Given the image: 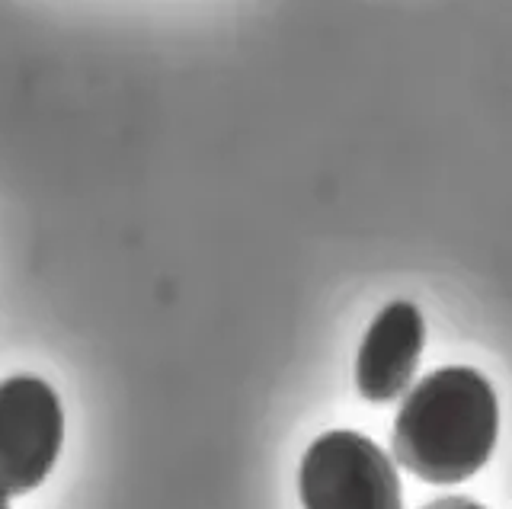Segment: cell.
Wrapping results in <instances>:
<instances>
[{
  "mask_svg": "<svg viewBox=\"0 0 512 509\" xmlns=\"http://www.w3.org/2000/svg\"><path fill=\"white\" fill-rule=\"evenodd\" d=\"M500 436V404L490 381L468 365H448L416 385L394 420V455L429 484H461L487 465Z\"/></svg>",
  "mask_w": 512,
  "mask_h": 509,
  "instance_id": "cell-1",
  "label": "cell"
},
{
  "mask_svg": "<svg viewBox=\"0 0 512 509\" xmlns=\"http://www.w3.org/2000/svg\"><path fill=\"white\" fill-rule=\"evenodd\" d=\"M298 493L304 509H404L394 461L352 429L324 433L304 452Z\"/></svg>",
  "mask_w": 512,
  "mask_h": 509,
  "instance_id": "cell-2",
  "label": "cell"
},
{
  "mask_svg": "<svg viewBox=\"0 0 512 509\" xmlns=\"http://www.w3.org/2000/svg\"><path fill=\"white\" fill-rule=\"evenodd\" d=\"M64 442V410L36 375L0 381V493L23 497L52 474Z\"/></svg>",
  "mask_w": 512,
  "mask_h": 509,
  "instance_id": "cell-3",
  "label": "cell"
},
{
  "mask_svg": "<svg viewBox=\"0 0 512 509\" xmlns=\"http://www.w3.org/2000/svg\"><path fill=\"white\" fill-rule=\"evenodd\" d=\"M426 346V321L413 301H391L365 330L356 359V388L365 401L388 404L404 394Z\"/></svg>",
  "mask_w": 512,
  "mask_h": 509,
  "instance_id": "cell-4",
  "label": "cell"
},
{
  "mask_svg": "<svg viewBox=\"0 0 512 509\" xmlns=\"http://www.w3.org/2000/svg\"><path fill=\"white\" fill-rule=\"evenodd\" d=\"M423 509H487V506H480V503L471 500V497H442V500L426 503Z\"/></svg>",
  "mask_w": 512,
  "mask_h": 509,
  "instance_id": "cell-5",
  "label": "cell"
},
{
  "mask_svg": "<svg viewBox=\"0 0 512 509\" xmlns=\"http://www.w3.org/2000/svg\"><path fill=\"white\" fill-rule=\"evenodd\" d=\"M0 509H10V506H7V497H4V493H0Z\"/></svg>",
  "mask_w": 512,
  "mask_h": 509,
  "instance_id": "cell-6",
  "label": "cell"
}]
</instances>
